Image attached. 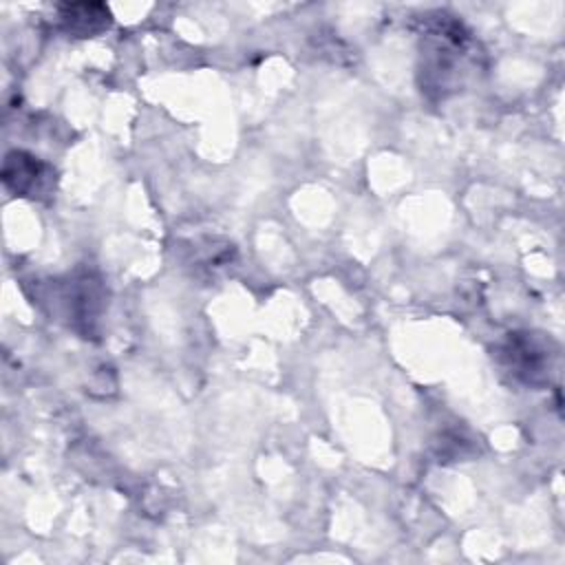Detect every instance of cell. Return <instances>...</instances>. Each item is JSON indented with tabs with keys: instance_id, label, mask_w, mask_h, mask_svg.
Segmentation results:
<instances>
[{
	"instance_id": "obj_1",
	"label": "cell",
	"mask_w": 565,
	"mask_h": 565,
	"mask_svg": "<svg viewBox=\"0 0 565 565\" xmlns=\"http://www.w3.org/2000/svg\"><path fill=\"white\" fill-rule=\"evenodd\" d=\"M468 33L450 15L437 13L424 33V88H435L444 93L452 88L457 71L466 57Z\"/></svg>"
},
{
	"instance_id": "obj_2",
	"label": "cell",
	"mask_w": 565,
	"mask_h": 565,
	"mask_svg": "<svg viewBox=\"0 0 565 565\" xmlns=\"http://www.w3.org/2000/svg\"><path fill=\"white\" fill-rule=\"evenodd\" d=\"M501 358L508 371L525 384H539L547 380V349L541 347L530 333H510L501 347Z\"/></svg>"
},
{
	"instance_id": "obj_3",
	"label": "cell",
	"mask_w": 565,
	"mask_h": 565,
	"mask_svg": "<svg viewBox=\"0 0 565 565\" xmlns=\"http://www.w3.org/2000/svg\"><path fill=\"white\" fill-rule=\"evenodd\" d=\"M2 179L9 190L22 196H35L46 188L49 172L46 168L31 154L26 152H9L4 168H2Z\"/></svg>"
},
{
	"instance_id": "obj_4",
	"label": "cell",
	"mask_w": 565,
	"mask_h": 565,
	"mask_svg": "<svg viewBox=\"0 0 565 565\" xmlns=\"http://www.w3.org/2000/svg\"><path fill=\"white\" fill-rule=\"evenodd\" d=\"M60 18L64 22V26L79 35H95L99 31H104L110 22V13L104 4H86V2H77V4H64L60 9Z\"/></svg>"
}]
</instances>
